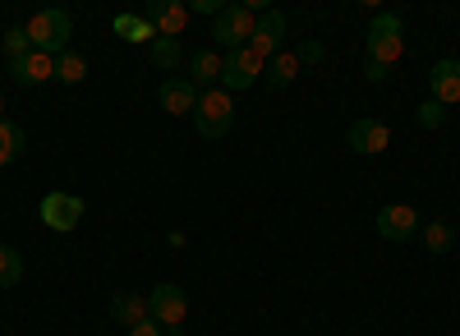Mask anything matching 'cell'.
Listing matches in <instances>:
<instances>
[{"instance_id": "f546056e", "label": "cell", "mask_w": 460, "mask_h": 336, "mask_svg": "<svg viewBox=\"0 0 460 336\" xmlns=\"http://www.w3.org/2000/svg\"><path fill=\"white\" fill-rule=\"evenodd\" d=\"M162 336H184V327H166V332H162Z\"/></svg>"}, {"instance_id": "5b68a950", "label": "cell", "mask_w": 460, "mask_h": 336, "mask_svg": "<svg viewBox=\"0 0 460 336\" xmlns=\"http://www.w3.org/2000/svg\"><path fill=\"white\" fill-rule=\"evenodd\" d=\"M37 217H42L47 231L69 235V231H79V221H84V199L79 194H65V190H51L42 199V208H37Z\"/></svg>"}, {"instance_id": "3957f363", "label": "cell", "mask_w": 460, "mask_h": 336, "mask_svg": "<svg viewBox=\"0 0 460 336\" xmlns=\"http://www.w3.org/2000/svg\"><path fill=\"white\" fill-rule=\"evenodd\" d=\"M194 125H199L203 138H226L230 125H235V97H230L226 88H208V93H199Z\"/></svg>"}, {"instance_id": "277c9868", "label": "cell", "mask_w": 460, "mask_h": 336, "mask_svg": "<svg viewBox=\"0 0 460 336\" xmlns=\"http://www.w3.org/2000/svg\"><path fill=\"white\" fill-rule=\"evenodd\" d=\"M253 10L249 5H226L217 19H212V42L226 47V51H240L249 47V37H253Z\"/></svg>"}, {"instance_id": "ac0fdd59", "label": "cell", "mask_w": 460, "mask_h": 336, "mask_svg": "<svg viewBox=\"0 0 460 336\" xmlns=\"http://www.w3.org/2000/svg\"><path fill=\"white\" fill-rule=\"evenodd\" d=\"M23 147H28V134L14 120H0V171H5L10 162H19Z\"/></svg>"}, {"instance_id": "8992f818", "label": "cell", "mask_w": 460, "mask_h": 336, "mask_svg": "<svg viewBox=\"0 0 460 336\" xmlns=\"http://www.w3.org/2000/svg\"><path fill=\"white\" fill-rule=\"evenodd\" d=\"M147 318H157L162 327H184V318H189V295H184V286H175V281H157V286H152V295H147Z\"/></svg>"}, {"instance_id": "83f0119b", "label": "cell", "mask_w": 460, "mask_h": 336, "mask_svg": "<svg viewBox=\"0 0 460 336\" xmlns=\"http://www.w3.org/2000/svg\"><path fill=\"white\" fill-rule=\"evenodd\" d=\"M295 56H299V65H314V60L323 56V42H304V47H299Z\"/></svg>"}, {"instance_id": "cb8c5ba5", "label": "cell", "mask_w": 460, "mask_h": 336, "mask_svg": "<svg viewBox=\"0 0 460 336\" xmlns=\"http://www.w3.org/2000/svg\"><path fill=\"white\" fill-rule=\"evenodd\" d=\"M5 56H10V65L23 60V56H32V37H28V28H10V32H5Z\"/></svg>"}, {"instance_id": "d4e9b609", "label": "cell", "mask_w": 460, "mask_h": 336, "mask_svg": "<svg viewBox=\"0 0 460 336\" xmlns=\"http://www.w3.org/2000/svg\"><path fill=\"white\" fill-rule=\"evenodd\" d=\"M414 120H419V125H424V129H442V125H447V106L429 97L424 106H419V111H414Z\"/></svg>"}, {"instance_id": "6da1fadb", "label": "cell", "mask_w": 460, "mask_h": 336, "mask_svg": "<svg viewBox=\"0 0 460 336\" xmlns=\"http://www.w3.org/2000/svg\"><path fill=\"white\" fill-rule=\"evenodd\" d=\"M405 56V19L401 14H373L368 23V60L382 69H396V60Z\"/></svg>"}, {"instance_id": "484cf974", "label": "cell", "mask_w": 460, "mask_h": 336, "mask_svg": "<svg viewBox=\"0 0 460 336\" xmlns=\"http://www.w3.org/2000/svg\"><path fill=\"white\" fill-rule=\"evenodd\" d=\"M226 5H221V0H194V5H189V14H203V19H217Z\"/></svg>"}, {"instance_id": "30bf717a", "label": "cell", "mask_w": 460, "mask_h": 336, "mask_svg": "<svg viewBox=\"0 0 460 336\" xmlns=\"http://www.w3.org/2000/svg\"><path fill=\"white\" fill-rule=\"evenodd\" d=\"M143 19L157 28V37H175L180 42V32L189 28V5H180V0H147Z\"/></svg>"}, {"instance_id": "e0dca14e", "label": "cell", "mask_w": 460, "mask_h": 336, "mask_svg": "<svg viewBox=\"0 0 460 336\" xmlns=\"http://www.w3.org/2000/svg\"><path fill=\"white\" fill-rule=\"evenodd\" d=\"M115 32L125 37V42H134V47H152L157 42V28H152L143 14H115V23H111Z\"/></svg>"}, {"instance_id": "7a4b0ae2", "label": "cell", "mask_w": 460, "mask_h": 336, "mask_svg": "<svg viewBox=\"0 0 460 336\" xmlns=\"http://www.w3.org/2000/svg\"><path fill=\"white\" fill-rule=\"evenodd\" d=\"M23 28H28V37H32V51H47V56L69 51V37H74V19H69V10H60V5L37 10Z\"/></svg>"}, {"instance_id": "8fae6325", "label": "cell", "mask_w": 460, "mask_h": 336, "mask_svg": "<svg viewBox=\"0 0 460 336\" xmlns=\"http://www.w3.org/2000/svg\"><path fill=\"white\" fill-rule=\"evenodd\" d=\"M345 143H350V153H359V157H377V153H387L392 129L382 120H355L345 129Z\"/></svg>"}, {"instance_id": "603a6c76", "label": "cell", "mask_w": 460, "mask_h": 336, "mask_svg": "<svg viewBox=\"0 0 460 336\" xmlns=\"http://www.w3.org/2000/svg\"><path fill=\"white\" fill-rule=\"evenodd\" d=\"M19 281H23V258H19V249L0 244V290H10V286H19Z\"/></svg>"}, {"instance_id": "4316f807", "label": "cell", "mask_w": 460, "mask_h": 336, "mask_svg": "<svg viewBox=\"0 0 460 336\" xmlns=\"http://www.w3.org/2000/svg\"><path fill=\"white\" fill-rule=\"evenodd\" d=\"M162 332H166V327H162L157 318H143V323H134V327H129V336H162Z\"/></svg>"}, {"instance_id": "4dcf8cb0", "label": "cell", "mask_w": 460, "mask_h": 336, "mask_svg": "<svg viewBox=\"0 0 460 336\" xmlns=\"http://www.w3.org/2000/svg\"><path fill=\"white\" fill-rule=\"evenodd\" d=\"M0 111H5V93H0ZM0 120H5V116H0Z\"/></svg>"}, {"instance_id": "9a60e30c", "label": "cell", "mask_w": 460, "mask_h": 336, "mask_svg": "<svg viewBox=\"0 0 460 336\" xmlns=\"http://www.w3.org/2000/svg\"><path fill=\"white\" fill-rule=\"evenodd\" d=\"M184 60H189V84H194L199 93H208L221 79V56L217 51H194V56H184Z\"/></svg>"}, {"instance_id": "ffe728a7", "label": "cell", "mask_w": 460, "mask_h": 336, "mask_svg": "<svg viewBox=\"0 0 460 336\" xmlns=\"http://www.w3.org/2000/svg\"><path fill=\"white\" fill-rule=\"evenodd\" d=\"M419 240H424L429 253H451L456 231H451V221H424V226H419Z\"/></svg>"}, {"instance_id": "52a82bcc", "label": "cell", "mask_w": 460, "mask_h": 336, "mask_svg": "<svg viewBox=\"0 0 460 336\" xmlns=\"http://www.w3.org/2000/svg\"><path fill=\"white\" fill-rule=\"evenodd\" d=\"M262 60L249 51V47H240V51H226V60H221V88L226 93H249L258 79H262Z\"/></svg>"}, {"instance_id": "d6986e66", "label": "cell", "mask_w": 460, "mask_h": 336, "mask_svg": "<svg viewBox=\"0 0 460 336\" xmlns=\"http://www.w3.org/2000/svg\"><path fill=\"white\" fill-rule=\"evenodd\" d=\"M147 60L157 65V69H166V74H171V69H180V65H184V47L175 42V37H157V42L147 47Z\"/></svg>"}, {"instance_id": "7402d4cb", "label": "cell", "mask_w": 460, "mask_h": 336, "mask_svg": "<svg viewBox=\"0 0 460 336\" xmlns=\"http://www.w3.org/2000/svg\"><path fill=\"white\" fill-rule=\"evenodd\" d=\"M56 79L69 84V88L84 84V79H88V60H84L79 51H60V56H56Z\"/></svg>"}, {"instance_id": "ba28073f", "label": "cell", "mask_w": 460, "mask_h": 336, "mask_svg": "<svg viewBox=\"0 0 460 336\" xmlns=\"http://www.w3.org/2000/svg\"><path fill=\"white\" fill-rule=\"evenodd\" d=\"M419 226H424V221H419V208L414 203H387V208H377V235L382 240L405 244V240H414Z\"/></svg>"}, {"instance_id": "44dd1931", "label": "cell", "mask_w": 460, "mask_h": 336, "mask_svg": "<svg viewBox=\"0 0 460 336\" xmlns=\"http://www.w3.org/2000/svg\"><path fill=\"white\" fill-rule=\"evenodd\" d=\"M295 74H299V56H290V51H277L272 60H267V84L272 88H290Z\"/></svg>"}, {"instance_id": "5bb4252c", "label": "cell", "mask_w": 460, "mask_h": 336, "mask_svg": "<svg viewBox=\"0 0 460 336\" xmlns=\"http://www.w3.org/2000/svg\"><path fill=\"white\" fill-rule=\"evenodd\" d=\"M157 106L166 111V116H184V111L199 106V88L189 84V79H166L157 88Z\"/></svg>"}, {"instance_id": "9c48e42d", "label": "cell", "mask_w": 460, "mask_h": 336, "mask_svg": "<svg viewBox=\"0 0 460 336\" xmlns=\"http://www.w3.org/2000/svg\"><path fill=\"white\" fill-rule=\"evenodd\" d=\"M281 42H286V14L281 10H267V14H258V23H253V37H249V51L267 65L277 51H281Z\"/></svg>"}, {"instance_id": "7c38bea8", "label": "cell", "mask_w": 460, "mask_h": 336, "mask_svg": "<svg viewBox=\"0 0 460 336\" xmlns=\"http://www.w3.org/2000/svg\"><path fill=\"white\" fill-rule=\"evenodd\" d=\"M10 79H14L19 88H42L47 79H56V56L32 51V56L14 60V65H10Z\"/></svg>"}, {"instance_id": "2e32d148", "label": "cell", "mask_w": 460, "mask_h": 336, "mask_svg": "<svg viewBox=\"0 0 460 336\" xmlns=\"http://www.w3.org/2000/svg\"><path fill=\"white\" fill-rule=\"evenodd\" d=\"M111 318L120 323V327H134V323H143V318H147V295L120 290V295L111 300Z\"/></svg>"}, {"instance_id": "f1b7e54d", "label": "cell", "mask_w": 460, "mask_h": 336, "mask_svg": "<svg viewBox=\"0 0 460 336\" xmlns=\"http://www.w3.org/2000/svg\"><path fill=\"white\" fill-rule=\"evenodd\" d=\"M387 74H392V69H382V65H373V60L364 65V79H368V84H382V79H387Z\"/></svg>"}, {"instance_id": "4fadbf2b", "label": "cell", "mask_w": 460, "mask_h": 336, "mask_svg": "<svg viewBox=\"0 0 460 336\" xmlns=\"http://www.w3.org/2000/svg\"><path fill=\"white\" fill-rule=\"evenodd\" d=\"M429 93L442 106H456L460 102V60H438L429 69Z\"/></svg>"}]
</instances>
